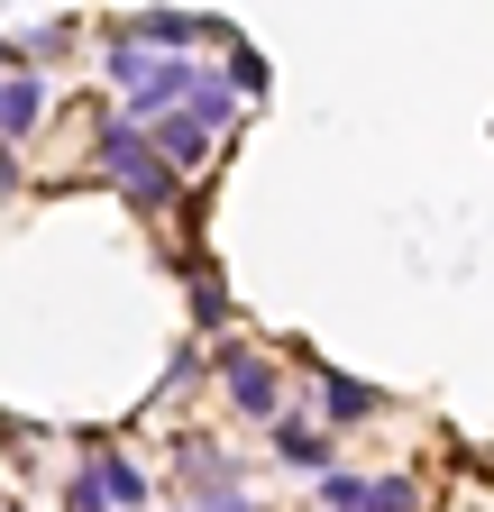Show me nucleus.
<instances>
[{
  "mask_svg": "<svg viewBox=\"0 0 494 512\" xmlns=\"http://www.w3.org/2000/svg\"><path fill=\"white\" fill-rule=\"evenodd\" d=\"M101 165L119 174V183H129V202L138 211H174V192H183V174L147 147V128L138 119H119V128H101Z\"/></svg>",
  "mask_w": 494,
  "mask_h": 512,
  "instance_id": "obj_1",
  "label": "nucleus"
},
{
  "mask_svg": "<svg viewBox=\"0 0 494 512\" xmlns=\"http://www.w3.org/2000/svg\"><path fill=\"white\" fill-rule=\"evenodd\" d=\"M101 494H110V512H129V503H147V476L129 458H101Z\"/></svg>",
  "mask_w": 494,
  "mask_h": 512,
  "instance_id": "obj_7",
  "label": "nucleus"
},
{
  "mask_svg": "<svg viewBox=\"0 0 494 512\" xmlns=\"http://www.w3.org/2000/svg\"><path fill=\"white\" fill-rule=\"evenodd\" d=\"M202 512H247V494H238V485H211V494H202Z\"/></svg>",
  "mask_w": 494,
  "mask_h": 512,
  "instance_id": "obj_13",
  "label": "nucleus"
},
{
  "mask_svg": "<svg viewBox=\"0 0 494 512\" xmlns=\"http://www.w3.org/2000/svg\"><path fill=\"white\" fill-rule=\"evenodd\" d=\"M156 156H165L174 174H183V165H202V156H211V128H202L193 110H183V119H156Z\"/></svg>",
  "mask_w": 494,
  "mask_h": 512,
  "instance_id": "obj_2",
  "label": "nucleus"
},
{
  "mask_svg": "<svg viewBox=\"0 0 494 512\" xmlns=\"http://www.w3.org/2000/svg\"><path fill=\"white\" fill-rule=\"evenodd\" d=\"M110 83H129V92H138V83H147V55H138V46H119V55H110Z\"/></svg>",
  "mask_w": 494,
  "mask_h": 512,
  "instance_id": "obj_12",
  "label": "nucleus"
},
{
  "mask_svg": "<svg viewBox=\"0 0 494 512\" xmlns=\"http://www.w3.org/2000/svg\"><path fill=\"white\" fill-rule=\"evenodd\" d=\"M183 92H193V64H147V83H138V119H156V110H174Z\"/></svg>",
  "mask_w": 494,
  "mask_h": 512,
  "instance_id": "obj_4",
  "label": "nucleus"
},
{
  "mask_svg": "<svg viewBox=\"0 0 494 512\" xmlns=\"http://www.w3.org/2000/svg\"><path fill=\"white\" fill-rule=\"evenodd\" d=\"M229 403H238V412H275V375H266L257 357H229Z\"/></svg>",
  "mask_w": 494,
  "mask_h": 512,
  "instance_id": "obj_5",
  "label": "nucleus"
},
{
  "mask_svg": "<svg viewBox=\"0 0 494 512\" xmlns=\"http://www.w3.org/2000/svg\"><path fill=\"white\" fill-rule=\"evenodd\" d=\"M275 448H284V467H312V476L330 467V439H321L312 421H284V430H275Z\"/></svg>",
  "mask_w": 494,
  "mask_h": 512,
  "instance_id": "obj_6",
  "label": "nucleus"
},
{
  "mask_svg": "<svg viewBox=\"0 0 494 512\" xmlns=\"http://www.w3.org/2000/svg\"><path fill=\"white\" fill-rule=\"evenodd\" d=\"M65 503H74V512H110V494H101V467H83V476H74V494H65Z\"/></svg>",
  "mask_w": 494,
  "mask_h": 512,
  "instance_id": "obj_11",
  "label": "nucleus"
},
{
  "mask_svg": "<svg viewBox=\"0 0 494 512\" xmlns=\"http://www.w3.org/2000/svg\"><path fill=\"white\" fill-rule=\"evenodd\" d=\"M37 110H46L37 74H10V83H0V138H28V128H37Z\"/></svg>",
  "mask_w": 494,
  "mask_h": 512,
  "instance_id": "obj_3",
  "label": "nucleus"
},
{
  "mask_svg": "<svg viewBox=\"0 0 494 512\" xmlns=\"http://www.w3.org/2000/svg\"><path fill=\"white\" fill-rule=\"evenodd\" d=\"M357 494H366L357 476H330V467H321V503H330V512H357Z\"/></svg>",
  "mask_w": 494,
  "mask_h": 512,
  "instance_id": "obj_10",
  "label": "nucleus"
},
{
  "mask_svg": "<svg viewBox=\"0 0 494 512\" xmlns=\"http://www.w3.org/2000/svg\"><path fill=\"white\" fill-rule=\"evenodd\" d=\"M376 412V384H357V375H330V421H366Z\"/></svg>",
  "mask_w": 494,
  "mask_h": 512,
  "instance_id": "obj_8",
  "label": "nucleus"
},
{
  "mask_svg": "<svg viewBox=\"0 0 494 512\" xmlns=\"http://www.w3.org/2000/svg\"><path fill=\"white\" fill-rule=\"evenodd\" d=\"M357 512H421V503H412L403 476H385V485H366V494H357Z\"/></svg>",
  "mask_w": 494,
  "mask_h": 512,
  "instance_id": "obj_9",
  "label": "nucleus"
}]
</instances>
